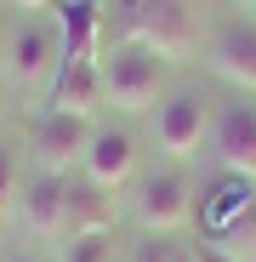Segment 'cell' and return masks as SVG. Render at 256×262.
<instances>
[{
	"label": "cell",
	"instance_id": "6da1fadb",
	"mask_svg": "<svg viewBox=\"0 0 256 262\" xmlns=\"http://www.w3.org/2000/svg\"><path fill=\"white\" fill-rule=\"evenodd\" d=\"M97 74H103V108H120V114H154L159 108L165 63L154 52H143L137 40H120L114 52H103Z\"/></svg>",
	"mask_w": 256,
	"mask_h": 262
},
{
	"label": "cell",
	"instance_id": "7a4b0ae2",
	"mask_svg": "<svg viewBox=\"0 0 256 262\" xmlns=\"http://www.w3.org/2000/svg\"><path fill=\"white\" fill-rule=\"evenodd\" d=\"M188 216H194V183L182 177V171H148V177L137 183V194H131V223H137L143 234L171 239L177 228H188Z\"/></svg>",
	"mask_w": 256,
	"mask_h": 262
},
{
	"label": "cell",
	"instance_id": "3957f363",
	"mask_svg": "<svg viewBox=\"0 0 256 262\" xmlns=\"http://www.w3.org/2000/svg\"><path fill=\"white\" fill-rule=\"evenodd\" d=\"M125 40H137V46L154 52L159 63L188 57L194 40H199V29H194V6H188V0H143L137 17H131V29H125Z\"/></svg>",
	"mask_w": 256,
	"mask_h": 262
},
{
	"label": "cell",
	"instance_id": "277c9868",
	"mask_svg": "<svg viewBox=\"0 0 256 262\" xmlns=\"http://www.w3.org/2000/svg\"><path fill=\"white\" fill-rule=\"evenodd\" d=\"M91 120H80V114H57L46 108L34 120L29 131V148H34V171H52V177H68V171H80L85 148H91Z\"/></svg>",
	"mask_w": 256,
	"mask_h": 262
},
{
	"label": "cell",
	"instance_id": "5b68a950",
	"mask_svg": "<svg viewBox=\"0 0 256 262\" xmlns=\"http://www.w3.org/2000/svg\"><path fill=\"white\" fill-rule=\"evenodd\" d=\"M205 245L250 262V251H256V194H250V183L205 200Z\"/></svg>",
	"mask_w": 256,
	"mask_h": 262
},
{
	"label": "cell",
	"instance_id": "8992f818",
	"mask_svg": "<svg viewBox=\"0 0 256 262\" xmlns=\"http://www.w3.org/2000/svg\"><path fill=\"white\" fill-rule=\"evenodd\" d=\"M6 63H12V80L23 85V92H40V85H52V74L63 69V34H57V23L29 17V23L12 34Z\"/></svg>",
	"mask_w": 256,
	"mask_h": 262
},
{
	"label": "cell",
	"instance_id": "52a82bcc",
	"mask_svg": "<svg viewBox=\"0 0 256 262\" xmlns=\"http://www.w3.org/2000/svg\"><path fill=\"white\" fill-rule=\"evenodd\" d=\"M211 131V103L199 92H171L159 108H154V148L171 154V160H188Z\"/></svg>",
	"mask_w": 256,
	"mask_h": 262
},
{
	"label": "cell",
	"instance_id": "ba28073f",
	"mask_svg": "<svg viewBox=\"0 0 256 262\" xmlns=\"http://www.w3.org/2000/svg\"><path fill=\"white\" fill-rule=\"evenodd\" d=\"M17 216L34 239H63L68 234V177H52V171H34V177L17 183Z\"/></svg>",
	"mask_w": 256,
	"mask_h": 262
},
{
	"label": "cell",
	"instance_id": "9c48e42d",
	"mask_svg": "<svg viewBox=\"0 0 256 262\" xmlns=\"http://www.w3.org/2000/svg\"><path fill=\"white\" fill-rule=\"evenodd\" d=\"M211 154L239 183H256V103H228L211 114Z\"/></svg>",
	"mask_w": 256,
	"mask_h": 262
},
{
	"label": "cell",
	"instance_id": "30bf717a",
	"mask_svg": "<svg viewBox=\"0 0 256 262\" xmlns=\"http://www.w3.org/2000/svg\"><path fill=\"white\" fill-rule=\"evenodd\" d=\"M205 63L211 74H222L228 85H239L245 97H256V17H234L211 34L205 46Z\"/></svg>",
	"mask_w": 256,
	"mask_h": 262
},
{
	"label": "cell",
	"instance_id": "8fae6325",
	"mask_svg": "<svg viewBox=\"0 0 256 262\" xmlns=\"http://www.w3.org/2000/svg\"><path fill=\"white\" fill-rule=\"evenodd\" d=\"M131 165H137L131 131H97L91 148H85V160H80V177L91 188H103V194H120L125 183H131Z\"/></svg>",
	"mask_w": 256,
	"mask_h": 262
},
{
	"label": "cell",
	"instance_id": "7c38bea8",
	"mask_svg": "<svg viewBox=\"0 0 256 262\" xmlns=\"http://www.w3.org/2000/svg\"><path fill=\"white\" fill-rule=\"evenodd\" d=\"M46 108L91 120V114L103 108V74H97V63L63 57V69H57V74H52V85H46Z\"/></svg>",
	"mask_w": 256,
	"mask_h": 262
},
{
	"label": "cell",
	"instance_id": "4fadbf2b",
	"mask_svg": "<svg viewBox=\"0 0 256 262\" xmlns=\"http://www.w3.org/2000/svg\"><path fill=\"white\" fill-rule=\"evenodd\" d=\"M57 34H63V57L103 63V6L97 0H63L57 6Z\"/></svg>",
	"mask_w": 256,
	"mask_h": 262
},
{
	"label": "cell",
	"instance_id": "5bb4252c",
	"mask_svg": "<svg viewBox=\"0 0 256 262\" xmlns=\"http://www.w3.org/2000/svg\"><path fill=\"white\" fill-rule=\"evenodd\" d=\"M85 228H114V205L103 188H91L80 177V183H68V234H85Z\"/></svg>",
	"mask_w": 256,
	"mask_h": 262
},
{
	"label": "cell",
	"instance_id": "9a60e30c",
	"mask_svg": "<svg viewBox=\"0 0 256 262\" xmlns=\"http://www.w3.org/2000/svg\"><path fill=\"white\" fill-rule=\"evenodd\" d=\"M57 262H120V239H114V228L68 234V239H57Z\"/></svg>",
	"mask_w": 256,
	"mask_h": 262
},
{
	"label": "cell",
	"instance_id": "2e32d148",
	"mask_svg": "<svg viewBox=\"0 0 256 262\" xmlns=\"http://www.w3.org/2000/svg\"><path fill=\"white\" fill-rule=\"evenodd\" d=\"M17 183H23V171H17V154L0 143V211H12V200H17Z\"/></svg>",
	"mask_w": 256,
	"mask_h": 262
},
{
	"label": "cell",
	"instance_id": "e0dca14e",
	"mask_svg": "<svg viewBox=\"0 0 256 262\" xmlns=\"http://www.w3.org/2000/svg\"><path fill=\"white\" fill-rule=\"evenodd\" d=\"M137 262H177V245H171V239H159V234H143Z\"/></svg>",
	"mask_w": 256,
	"mask_h": 262
},
{
	"label": "cell",
	"instance_id": "ac0fdd59",
	"mask_svg": "<svg viewBox=\"0 0 256 262\" xmlns=\"http://www.w3.org/2000/svg\"><path fill=\"white\" fill-rule=\"evenodd\" d=\"M188 256H194V262H239V256H228V251H217V245H205V239H199Z\"/></svg>",
	"mask_w": 256,
	"mask_h": 262
},
{
	"label": "cell",
	"instance_id": "d6986e66",
	"mask_svg": "<svg viewBox=\"0 0 256 262\" xmlns=\"http://www.w3.org/2000/svg\"><path fill=\"white\" fill-rule=\"evenodd\" d=\"M17 6H23V12H40V6H52V0H17Z\"/></svg>",
	"mask_w": 256,
	"mask_h": 262
},
{
	"label": "cell",
	"instance_id": "ffe728a7",
	"mask_svg": "<svg viewBox=\"0 0 256 262\" xmlns=\"http://www.w3.org/2000/svg\"><path fill=\"white\" fill-rule=\"evenodd\" d=\"M6 262H40V256H6Z\"/></svg>",
	"mask_w": 256,
	"mask_h": 262
},
{
	"label": "cell",
	"instance_id": "44dd1931",
	"mask_svg": "<svg viewBox=\"0 0 256 262\" xmlns=\"http://www.w3.org/2000/svg\"><path fill=\"white\" fill-rule=\"evenodd\" d=\"M177 262H194V256H188V251H177Z\"/></svg>",
	"mask_w": 256,
	"mask_h": 262
},
{
	"label": "cell",
	"instance_id": "7402d4cb",
	"mask_svg": "<svg viewBox=\"0 0 256 262\" xmlns=\"http://www.w3.org/2000/svg\"><path fill=\"white\" fill-rule=\"evenodd\" d=\"M250 6H256V0H250Z\"/></svg>",
	"mask_w": 256,
	"mask_h": 262
}]
</instances>
